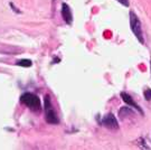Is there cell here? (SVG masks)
Returning <instances> with one entry per match:
<instances>
[{
  "label": "cell",
  "instance_id": "1",
  "mask_svg": "<svg viewBox=\"0 0 151 150\" xmlns=\"http://www.w3.org/2000/svg\"><path fill=\"white\" fill-rule=\"evenodd\" d=\"M20 102L29 107L30 110L36 111V112L40 111V109H42V103H40L39 97L32 93H24L20 97Z\"/></svg>",
  "mask_w": 151,
  "mask_h": 150
},
{
  "label": "cell",
  "instance_id": "2",
  "mask_svg": "<svg viewBox=\"0 0 151 150\" xmlns=\"http://www.w3.org/2000/svg\"><path fill=\"white\" fill-rule=\"evenodd\" d=\"M44 110H45V119L49 124L60 123V119L53 109V105L50 103V99L48 95H46L44 99Z\"/></svg>",
  "mask_w": 151,
  "mask_h": 150
},
{
  "label": "cell",
  "instance_id": "5",
  "mask_svg": "<svg viewBox=\"0 0 151 150\" xmlns=\"http://www.w3.org/2000/svg\"><path fill=\"white\" fill-rule=\"evenodd\" d=\"M121 97H122V100H123V101L125 102L127 104H129L130 107H134L137 111H139L141 114H143V111H142V110L140 109V107H139V105H138V104H137V103L133 101V99L130 97L128 93H124V92H122V93H121Z\"/></svg>",
  "mask_w": 151,
  "mask_h": 150
},
{
  "label": "cell",
  "instance_id": "9",
  "mask_svg": "<svg viewBox=\"0 0 151 150\" xmlns=\"http://www.w3.org/2000/svg\"><path fill=\"white\" fill-rule=\"evenodd\" d=\"M116 1H119L120 4H122V5L125 6V7L129 6V0H116Z\"/></svg>",
  "mask_w": 151,
  "mask_h": 150
},
{
  "label": "cell",
  "instance_id": "10",
  "mask_svg": "<svg viewBox=\"0 0 151 150\" xmlns=\"http://www.w3.org/2000/svg\"><path fill=\"white\" fill-rule=\"evenodd\" d=\"M10 7L12 8V10L15 11V12H18V14H20V12H22L20 10H18V8H16V7L14 6V4H10Z\"/></svg>",
  "mask_w": 151,
  "mask_h": 150
},
{
  "label": "cell",
  "instance_id": "7",
  "mask_svg": "<svg viewBox=\"0 0 151 150\" xmlns=\"http://www.w3.org/2000/svg\"><path fill=\"white\" fill-rule=\"evenodd\" d=\"M16 65L22 66V67H30L32 65V62L30 59H19L16 62Z\"/></svg>",
  "mask_w": 151,
  "mask_h": 150
},
{
  "label": "cell",
  "instance_id": "11",
  "mask_svg": "<svg viewBox=\"0 0 151 150\" xmlns=\"http://www.w3.org/2000/svg\"><path fill=\"white\" fill-rule=\"evenodd\" d=\"M150 70H151V62H150Z\"/></svg>",
  "mask_w": 151,
  "mask_h": 150
},
{
  "label": "cell",
  "instance_id": "3",
  "mask_svg": "<svg viewBox=\"0 0 151 150\" xmlns=\"http://www.w3.org/2000/svg\"><path fill=\"white\" fill-rule=\"evenodd\" d=\"M130 27H131V30L134 34L137 39L141 44L145 43V40H143V34H142V25H141L139 18L137 17V15H135L133 11H130Z\"/></svg>",
  "mask_w": 151,
  "mask_h": 150
},
{
  "label": "cell",
  "instance_id": "4",
  "mask_svg": "<svg viewBox=\"0 0 151 150\" xmlns=\"http://www.w3.org/2000/svg\"><path fill=\"white\" fill-rule=\"evenodd\" d=\"M102 124L108 129L111 130H115V129H119V123H118V120L115 119L114 114L112 113H108L102 120Z\"/></svg>",
  "mask_w": 151,
  "mask_h": 150
},
{
  "label": "cell",
  "instance_id": "8",
  "mask_svg": "<svg viewBox=\"0 0 151 150\" xmlns=\"http://www.w3.org/2000/svg\"><path fill=\"white\" fill-rule=\"evenodd\" d=\"M143 95H145V97H146V100L150 101L151 100V90H146L145 93H143Z\"/></svg>",
  "mask_w": 151,
  "mask_h": 150
},
{
  "label": "cell",
  "instance_id": "6",
  "mask_svg": "<svg viewBox=\"0 0 151 150\" xmlns=\"http://www.w3.org/2000/svg\"><path fill=\"white\" fill-rule=\"evenodd\" d=\"M62 16H63L65 22H66L67 25H70V24H72L73 17H72V12H70V9L67 4H63V5H62Z\"/></svg>",
  "mask_w": 151,
  "mask_h": 150
}]
</instances>
